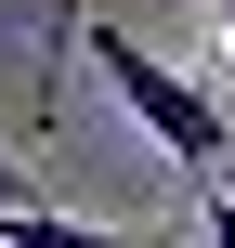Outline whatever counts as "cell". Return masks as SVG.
Here are the masks:
<instances>
[{
  "instance_id": "4",
  "label": "cell",
  "mask_w": 235,
  "mask_h": 248,
  "mask_svg": "<svg viewBox=\"0 0 235 248\" xmlns=\"http://www.w3.org/2000/svg\"><path fill=\"white\" fill-rule=\"evenodd\" d=\"M13 196H26V170H13V131H0V209H13Z\"/></svg>"
},
{
  "instance_id": "2",
  "label": "cell",
  "mask_w": 235,
  "mask_h": 248,
  "mask_svg": "<svg viewBox=\"0 0 235 248\" xmlns=\"http://www.w3.org/2000/svg\"><path fill=\"white\" fill-rule=\"evenodd\" d=\"M0 248H144V235H105V222H78V209L13 196V209H0Z\"/></svg>"
},
{
  "instance_id": "3",
  "label": "cell",
  "mask_w": 235,
  "mask_h": 248,
  "mask_svg": "<svg viewBox=\"0 0 235 248\" xmlns=\"http://www.w3.org/2000/svg\"><path fill=\"white\" fill-rule=\"evenodd\" d=\"M196 235H209V248H235V183H196Z\"/></svg>"
},
{
  "instance_id": "1",
  "label": "cell",
  "mask_w": 235,
  "mask_h": 248,
  "mask_svg": "<svg viewBox=\"0 0 235 248\" xmlns=\"http://www.w3.org/2000/svg\"><path fill=\"white\" fill-rule=\"evenodd\" d=\"M78 52L105 65V92H118V105L144 118V144H157L170 170H196V183H222V144H235V131H222V105H209V92H196L183 65H157V52L131 39V26H78Z\"/></svg>"
},
{
  "instance_id": "5",
  "label": "cell",
  "mask_w": 235,
  "mask_h": 248,
  "mask_svg": "<svg viewBox=\"0 0 235 248\" xmlns=\"http://www.w3.org/2000/svg\"><path fill=\"white\" fill-rule=\"evenodd\" d=\"M222 26H235V0H222Z\"/></svg>"
}]
</instances>
